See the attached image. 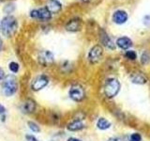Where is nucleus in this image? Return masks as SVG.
<instances>
[{
    "label": "nucleus",
    "instance_id": "24",
    "mask_svg": "<svg viewBox=\"0 0 150 141\" xmlns=\"http://www.w3.org/2000/svg\"><path fill=\"white\" fill-rule=\"evenodd\" d=\"M5 111H6V109H5V107L0 103V115H3L4 113H5Z\"/></svg>",
    "mask_w": 150,
    "mask_h": 141
},
{
    "label": "nucleus",
    "instance_id": "15",
    "mask_svg": "<svg viewBox=\"0 0 150 141\" xmlns=\"http://www.w3.org/2000/svg\"><path fill=\"white\" fill-rule=\"evenodd\" d=\"M67 128L69 131L71 132H76V131H80L84 128V124L82 122V120H75L72 122H70L69 124H68Z\"/></svg>",
    "mask_w": 150,
    "mask_h": 141
},
{
    "label": "nucleus",
    "instance_id": "18",
    "mask_svg": "<svg viewBox=\"0 0 150 141\" xmlns=\"http://www.w3.org/2000/svg\"><path fill=\"white\" fill-rule=\"evenodd\" d=\"M27 124L28 126H29V128L32 132H34V133H40V126L38 125L37 123H35V122H33V121H28L27 122Z\"/></svg>",
    "mask_w": 150,
    "mask_h": 141
},
{
    "label": "nucleus",
    "instance_id": "21",
    "mask_svg": "<svg viewBox=\"0 0 150 141\" xmlns=\"http://www.w3.org/2000/svg\"><path fill=\"white\" fill-rule=\"evenodd\" d=\"M141 139H142L141 135L137 133H135V134H132L130 135L129 141H141Z\"/></svg>",
    "mask_w": 150,
    "mask_h": 141
},
{
    "label": "nucleus",
    "instance_id": "2",
    "mask_svg": "<svg viewBox=\"0 0 150 141\" xmlns=\"http://www.w3.org/2000/svg\"><path fill=\"white\" fill-rule=\"evenodd\" d=\"M2 91L6 96H12L17 91L18 83L17 79L13 75H7L2 79Z\"/></svg>",
    "mask_w": 150,
    "mask_h": 141
},
{
    "label": "nucleus",
    "instance_id": "9",
    "mask_svg": "<svg viewBox=\"0 0 150 141\" xmlns=\"http://www.w3.org/2000/svg\"><path fill=\"white\" fill-rule=\"evenodd\" d=\"M46 9H48V11L52 13H57L62 9V5L57 0H48L46 3Z\"/></svg>",
    "mask_w": 150,
    "mask_h": 141
},
{
    "label": "nucleus",
    "instance_id": "3",
    "mask_svg": "<svg viewBox=\"0 0 150 141\" xmlns=\"http://www.w3.org/2000/svg\"><path fill=\"white\" fill-rule=\"evenodd\" d=\"M120 90V83L115 78L108 79L104 86V94L108 98H112L117 95Z\"/></svg>",
    "mask_w": 150,
    "mask_h": 141
},
{
    "label": "nucleus",
    "instance_id": "6",
    "mask_svg": "<svg viewBox=\"0 0 150 141\" xmlns=\"http://www.w3.org/2000/svg\"><path fill=\"white\" fill-rule=\"evenodd\" d=\"M103 54V49L100 45H95L92 47L88 54V60L91 63H97L100 60Z\"/></svg>",
    "mask_w": 150,
    "mask_h": 141
},
{
    "label": "nucleus",
    "instance_id": "19",
    "mask_svg": "<svg viewBox=\"0 0 150 141\" xmlns=\"http://www.w3.org/2000/svg\"><path fill=\"white\" fill-rule=\"evenodd\" d=\"M8 68L11 70V72L16 73L19 72V64L16 63V62H11L8 65Z\"/></svg>",
    "mask_w": 150,
    "mask_h": 141
},
{
    "label": "nucleus",
    "instance_id": "4",
    "mask_svg": "<svg viewBox=\"0 0 150 141\" xmlns=\"http://www.w3.org/2000/svg\"><path fill=\"white\" fill-rule=\"evenodd\" d=\"M69 97L72 99L75 102H81L83 100L84 96H86V92L83 87H81L80 85H74L69 89Z\"/></svg>",
    "mask_w": 150,
    "mask_h": 141
},
{
    "label": "nucleus",
    "instance_id": "26",
    "mask_svg": "<svg viewBox=\"0 0 150 141\" xmlns=\"http://www.w3.org/2000/svg\"><path fill=\"white\" fill-rule=\"evenodd\" d=\"M68 141H81V140L78 139V138H75V137H69L68 139Z\"/></svg>",
    "mask_w": 150,
    "mask_h": 141
},
{
    "label": "nucleus",
    "instance_id": "25",
    "mask_svg": "<svg viewBox=\"0 0 150 141\" xmlns=\"http://www.w3.org/2000/svg\"><path fill=\"white\" fill-rule=\"evenodd\" d=\"M5 76V73H4V70L0 68V80H2Z\"/></svg>",
    "mask_w": 150,
    "mask_h": 141
},
{
    "label": "nucleus",
    "instance_id": "7",
    "mask_svg": "<svg viewBox=\"0 0 150 141\" xmlns=\"http://www.w3.org/2000/svg\"><path fill=\"white\" fill-rule=\"evenodd\" d=\"M30 15L32 18L39 19V20H41V21H48L52 17V14L48 11V9L46 8H41L39 9H33L30 13Z\"/></svg>",
    "mask_w": 150,
    "mask_h": 141
},
{
    "label": "nucleus",
    "instance_id": "8",
    "mask_svg": "<svg viewBox=\"0 0 150 141\" xmlns=\"http://www.w3.org/2000/svg\"><path fill=\"white\" fill-rule=\"evenodd\" d=\"M38 59H39L40 64L44 65V66H48L49 64H52L54 62V55L52 52L44 50V51H41L39 54Z\"/></svg>",
    "mask_w": 150,
    "mask_h": 141
},
{
    "label": "nucleus",
    "instance_id": "13",
    "mask_svg": "<svg viewBox=\"0 0 150 141\" xmlns=\"http://www.w3.org/2000/svg\"><path fill=\"white\" fill-rule=\"evenodd\" d=\"M116 44L118 47H120L121 49L128 50L129 48H130V47L132 46V41H131V40L129 39V38L122 37V38H119V39L117 40Z\"/></svg>",
    "mask_w": 150,
    "mask_h": 141
},
{
    "label": "nucleus",
    "instance_id": "12",
    "mask_svg": "<svg viewBox=\"0 0 150 141\" xmlns=\"http://www.w3.org/2000/svg\"><path fill=\"white\" fill-rule=\"evenodd\" d=\"M100 41L102 42V44L105 47H107V48L112 49V50H114L115 48V43L112 42V41L110 39V37L108 36V34L104 30L100 31Z\"/></svg>",
    "mask_w": 150,
    "mask_h": 141
},
{
    "label": "nucleus",
    "instance_id": "29",
    "mask_svg": "<svg viewBox=\"0 0 150 141\" xmlns=\"http://www.w3.org/2000/svg\"><path fill=\"white\" fill-rule=\"evenodd\" d=\"M0 1H2V0H0Z\"/></svg>",
    "mask_w": 150,
    "mask_h": 141
},
{
    "label": "nucleus",
    "instance_id": "11",
    "mask_svg": "<svg viewBox=\"0 0 150 141\" xmlns=\"http://www.w3.org/2000/svg\"><path fill=\"white\" fill-rule=\"evenodd\" d=\"M81 26L82 22L80 19H72L66 25V29L70 32H76L81 29Z\"/></svg>",
    "mask_w": 150,
    "mask_h": 141
},
{
    "label": "nucleus",
    "instance_id": "28",
    "mask_svg": "<svg viewBox=\"0 0 150 141\" xmlns=\"http://www.w3.org/2000/svg\"><path fill=\"white\" fill-rule=\"evenodd\" d=\"M82 1H83V2H90L91 0H82Z\"/></svg>",
    "mask_w": 150,
    "mask_h": 141
},
{
    "label": "nucleus",
    "instance_id": "14",
    "mask_svg": "<svg viewBox=\"0 0 150 141\" xmlns=\"http://www.w3.org/2000/svg\"><path fill=\"white\" fill-rule=\"evenodd\" d=\"M35 109H36V103L33 100H31V99L26 100L22 105V110L25 113H32Z\"/></svg>",
    "mask_w": 150,
    "mask_h": 141
},
{
    "label": "nucleus",
    "instance_id": "27",
    "mask_svg": "<svg viewBox=\"0 0 150 141\" xmlns=\"http://www.w3.org/2000/svg\"><path fill=\"white\" fill-rule=\"evenodd\" d=\"M2 45H3V41L1 40V38H0V50H1V48H2Z\"/></svg>",
    "mask_w": 150,
    "mask_h": 141
},
{
    "label": "nucleus",
    "instance_id": "22",
    "mask_svg": "<svg viewBox=\"0 0 150 141\" xmlns=\"http://www.w3.org/2000/svg\"><path fill=\"white\" fill-rule=\"evenodd\" d=\"M4 11H6L7 13H11L14 11V5H11V4L7 5L6 8L4 9Z\"/></svg>",
    "mask_w": 150,
    "mask_h": 141
},
{
    "label": "nucleus",
    "instance_id": "16",
    "mask_svg": "<svg viewBox=\"0 0 150 141\" xmlns=\"http://www.w3.org/2000/svg\"><path fill=\"white\" fill-rule=\"evenodd\" d=\"M97 127L100 130H107L111 127V122L104 118H100L97 122Z\"/></svg>",
    "mask_w": 150,
    "mask_h": 141
},
{
    "label": "nucleus",
    "instance_id": "20",
    "mask_svg": "<svg viewBox=\"0 0 150 141\" xmlns=\"http://www.w3.org/2000/svg\"><path fill=\"white\" fill-rule=\"evenodd\" d=\"M125 56H126V58H128L130 60H134V59H136V58H137V55H136L134 51H127Z\"/></svg>",
    "mask_w": 150,
    "mask_h": 141
},
{
    "label": "nucleus",
    "instance_id": "17",
    "mask_svg": "<svg viewBox=\"0 0 150 141\" xmlns=\"http://www.w3.org/2000/svg\"><path fill=\"white\" fill-rule=\"evenodd\" d=\"M132 82L135 83V84H144L145 82H146V79H145V77L144 76V75L140 74V73H135L132 75Z\"/></svg>",
    "mask_w": 150,
    "mask_h": 141
},
{
    "label": "nucleus",
    "instance_id": "5",
    "mask_svg": "<svg viewBox=\"0 0 150 141\" xmlns=\"http://www.w3.org/2000/svg\"><path fill=\"white\" fill-rule=\"evenodd\" d=\"M49 83V78L46 75H39L33 80L31 88L34 91H39L43 88H45Z\"/></svg>",
    "mask_w": 150,
    "mask_h": 141
},
{
    "label": "nucleus",
    "instance_id": "1",
    "mask_svg": "<svg viewBox=\"0 0 150 141\" xmlns=\"http://www.w3.org/2000/svg\"><path fill=\"white\" fill-rule=\"evenodd\" d=\"M18 27V24L15 17L13 16H7L3 18L0 25V30L1 33L6 37H11L16 32Z\"/></svg>",
    "mask_w": 150,
    "mask_h": 141
},
{
    "label": "nucleus",
    "instance_id": "23",
    "mask_svg": "<svg viewBox=\"0 0 150 141\" xmlns=\"http://www.w3.org/2000/svg\"><path fill=\"white\" fill-rule=\"evenodd\" d=\"M26 139H28L29 141H38V139L35 138L33 135H26Z\"/></svg>",
    "mask_w": 150,
    "mask_h": 141
},
{
    "label": "nucleus",
    "instance_id": "10",
    "mask_svg": "<svg viewBox=\"0 0 150 141\" xmlns=\"http://www.w3.org/2000/svg\"><path fill=\"white\" fill-rule=\"evenodd\" d=\"M128 13L125 11H116L114 15H112V21L115 24H118V25H122V24L126 23L128 21Z\"/></svg>",
    "mask_w": 150,
    "mask_h": 141
}]
</instances>
